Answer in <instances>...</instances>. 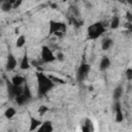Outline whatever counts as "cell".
Segmentation results:
<instances>
[{
	"mask_svg": "<svg viewBox=\"0 0 132 132\" xmlns=\"http://www.w3.org/2000/svg\"><path fill=\"white\" fill-rule=\"evenodd\" d=\"M36 79H37V95H38V97L45 96L55 87V84L51 80V78L42 72L36 73Z\"/></svg>",
	"mask_w": 132,
	"mask_h": 132,
	"instance_id": "obj_1",
	"label": "cell"
},
{
	"mask_svg": "<svg viewBox=\"0 0 132 132\" xmlns=\"http://www.w3.org/2000/svg\"><path fill=\"white\" fill-rule=\"evenodd\" d=\"M104 32H105V27L102 22H96L92 24L91 26L88 27V30H87L88 37L89 39H92V40L99 38Z\"/></svg>",
	"mask_w": 132,
	"mask_h": 132,
	"instance_id": "obj_2",
	"label": "cell"
},
{
	"mask_svg": "<svg viewBox=\"0 0 132 132\" xmlns=\"http://www.w3.org/2000/svg\"><path fill=\"white\" fill-rule=\"evenodd\" d=\"M66 32V25L62 22L57 21H50V34H55L57 36H63Z\"/></svg>",
	"mask_w": 132,
	"mask_h": 132,
	"instance_id": "obj_3",
	"label": "cell"
},
{
	"mask_svg": "<svg viewBox=\"0 0 132 132\" xmlns=\"http://www.w3.org/2000/svg\"><path fill=\"white\" fill-rule=\"evenodd\" d=\"M90 70H91V66L88 63H81L80 66L78 67V69H77V72H76V79H77V81L78 82H82L87 78Z\"/></svg>",
	"mask_w": 132,
	"mask_h": 132,
	"instance_id": "obj_4",
	"label": "cell"
},
{
	"mask_svg": "<svg viewBox=\"0 0 132 132\" xmlns=\"http://www.w3.org/2000/svg\"><path fill=\"white\" fill-rule=\"evenodd\" d=\"M56 60V56L55 54L52 52V50L44 45L41 47V61L43 63H52Z\"/></svg>",
	"mask_w": 132,
	"mask_h": 132,
	"instance_id": "obj_5",
	"label": "cell"
},
{
	"mask_svg": "<svg viewBox=\"0 0 132 132\" xmlns=\"http://www.w3.org/2000/svg\"><path fill=\"white\" fill-rule=\"evenodd\" d=\"M23 93V87H18L12 85L10 81H7V95L10 99H15Z\"/></svg>",
	"mask_w": 132,
	"mask_h": 132,
	"instance_id": "obj_6",
	"label": "cell"
},
{
	"mask_svg": "<svg viewBox=\"0 0 132 132\" xmlns=\"http://www.w3.org/2000/svg\"><path fill=\"white\" fill-rule=\"evenodd\" d=\"M114 119L117 123H122L124 121V113L122 111V106L120 101H114Z\"/></svg>",
	"mask_w": 132,
	"mask_h": 132,
	"instance_id": "obj_7",
	"label": "cell"
},
{
	"mask_svg": "<svg viewBox=\"0 0 132 132\" xmlns=\"http://www.w3.org/2000/svg\"><path fill=\"white\" fill-rule=\"evenodd\" d=\"M16 64H18V61L15 59V57L9 53L7 55V58H6V65H5V69L7 71H12L15 67H16Z\"/></svg>",
	"mask_w": 132,
	"mask_h": 132,
	"instance_id": "obj_8",
	"label": "cell"
},
{
	"mask_svg": "<svg viewBox=\"0 0 132 132\" xmlns=\"http://www.w3.org/2000/svg\"><path fill=\"white\" fill-rule=\"evenodd\" d=\"M53 130H54V127L52 122L45 121V122H42V124L38 127L36 132H53Z\"/></svg>",
	"mask_w": 132,
	"mask_h": 132,
	"instance_id": "obj_9",
	"label": "cell"
},
{
	"mask_svg": "<svg viewBox=\"0 0 132 132\" xmlns=\"http://www.w3.org/2000/svg\"><path fill=\"white\" fill-rule=\"evenodd\" d=\"M111 62H110V59L107 57V56H104L101 60H100V64H99V69L101 71H104V70H107L110 66Z\"/></svg>",
	"mask_w": 132,
	"mask_h": 132,
	"instance_id": "obj_10",
	"label": "cell"
},
{
	"mask_svg": "<svg viewBox=\"0 0 132 132\" xmlns=\"http://www.w3.org/2000/svg\"><path fill=\"white\" fill-rule=\"evenodd\" d=\"M10 82L12 84V85H14V86H18V87H21L22 85H24L25 82H26V78L24 77V76H22V75H14V76H12V78L10 79Z\"/></svg>",
	"mask_w": 132,
	"mask_h": 132,
	"instance_id": "obj_11",
	"label": "cell"
},
{
	"mask_svg": "<svg viewBox=\"0 0 132 132\" xmlns=\"http://www.w3.org/2000/svg\"><path fill=\"white\" fill-rule=\"evenodd\" d=\"M42 124V122L40 121V120H38V119H36V118H30V125H29V131L30 132H32V131H34V130H36V129H38V127L40 126Z\"/></svg>",
	"mask_w": 132,
	"mask_h": 132,
	"instance_id": "obj_12",
	"label": "cell"
},
{
	"mask_svg": "<svg viewBox=\"0 0 132 132\" xmlns=\"http://www.w3.org/2000/svg\"><path fill=\"white\" fill-rule=\"evenodd\" d=\"M81 131L82 132H94V126L90 119L85 120V123L81 126Z\"/></svg>",
	"mask_w": 132,
	"mask_h": 132,
	"instance_id": "obj_13",
	"label": "cell"
},
{
	"mask_svg": "<svg viewBox=\"0 0 132 132\" xmlns=\"http://www.w3.org/2000/svg\"><path fill=\"white\" fill-rule=\"evenodd\" d=\"M112 44H113V40H112L110 37H105V38H103L102 41H101V47H102L103 51L109 50V48L112 46Z\"/></svg>",
	"mask_w": 132,
	"mask_h": 132,
	"instance_id": "obj_14",
	"label": "cell"
},
{
	"mask_svg": "<svg viewBox=\"0 0 132 132\" xmlns=\"http://www.w3.org/2000/svg\"><path fill=\"white\" fill-rule=\"evenodd\" d=\"M20 68L22 70H27L30 68V62H29V59H28V56L25 54L24 57L22 58V61L20 63Z\"/></svg>",
	"mask_w": 132,
	"mask_h": 132,
	"instance_id": "obj_15",
	"label": "cell"
},
{
	"mask_svg": "<svg viewBox=\"0 0 132 132\" xmlns=\"http://www.w3.org/2000/svg\"><path fill=\"white\" fill-rule=\"evenodd\" d=\"M123 95V87L122 86H118L114 90H113V94L112 97L114 99V101H120V98Z\"/></svg>",
	"mask_w": 132,
	"mask_h": 132,
	"instance_id": "obj_16",
	"label": "cell"
},
{
	"mask_svg": "<svg viewBox=\"0 0 132 132\" xmlns=\"http://www.w3.org/2000/svg\"><path fill=\"white\" fill-rule=\"evenodd\" d=\"M14 100H15L16 104H18V105H20V106H21V105H25V104H27V103L30 101V100H29V99H28V98H27L23 93H22L20 96H18Z\"/></svg>",
	"mask_w": 132,
	"mask_h": 132,
	"instance_id": "obj_17",
	"label": "cell"
},
{
	"mask_svg": "<svg viewBox=\"0 0 132 132\" xmlns=\"http://www.w3.org/2000/svg\"><path fill=\"white\" fill-rule=\"evenodd\" d=\"M16 113V110L14 107H8L5 111H4V116L6 119H12Z\"/></svg>",
	"mask_w": 132,
	"mask_h": 132,
	"instance_id": "obj_18",
	"label": "cell"
},
{
	"mask_svg": "<svg viewBox=\"0 0 132 132\" xmlns=\"http://www.w3.org/2000/svg\"><path fill=\"white\" fill-rule=\"evenodd\" d=\"M12 8V0L9 1H3L1 3V9L3 11H9Z\"/></svg>",
	"mask_w": 132,
	"mask_h": 132,
	"instance_id": "obj_19",
	"label": "cell"
},
{
	"mask_svg": "<svg viewBox=\"0 0 132 132\" xmlns=\"http://www.w3.org/2000/svg\"><path fill=\"white\" fill-rule=\"evenodd\" d=\"M25 43H26V36L25 35H20L18 37L16 41H15V46L18 48H21V47H23L25 45Z\"/></svg>",
	"mask_w": 132,
	"mask_h": 132,
	"instance_id": "obj_20",
	"label": "cell"
},
{
	"mask_svg": "<svg viewBox=\"0 0 132 132\" xmlns=\"http://www.w3.org/2000/svg\"><path fill=\"white\" fill-rule=\"evenodd\" d=\"M120 27V18L118 15L112 16L111 21H110V28L111 29H118Z\"/></svg>",
	"mask_w": 132,
	"mask_h": 132,
	"instance_id": "obj_21",
	"label": "cell"
},
{
	"mask_svg": "<svg viewBox=\"0 0 132 132\" xmlns=\"http://www.w3.org/2000/svg\"><path fill=\"white\" fill-rule=\"evenodd\" d=\"M47 111H48V107L45 106V105H41V106L38 108V114H39L40 117H42L43 114H45Z\"/></svg>",
	"mask_w": 132,
	"mask_h": 132,
	"instance_id": "obj_22",
	"label": "cell"
},
{
	"mask_svg": "<svg viewBox=\"0 0 132 132\" xmlns=\"http://www.w3.org/2000/svg\"><path fill=\"white\" fill-rule=\"evenodd\" d=\"M48 77L51 78V80H52L54 84H56V82H58V84H64V82H65L64 79H62V78H60V77H57V76H54V75H50Z\"/></svg>",
	"mask_w": 132,
	"mask_h": 132,
	"instance_id": "obj_23",
	"label": "cell"
},
{
	"mask_svg": "<svg viewBox=\"0 0 132 132\" xmlns=\"http://www.w3.org/2000/svg\"><path fill=\"white\" fill-rule=\"evenodd\" d=\"M126 77L128 80H131L132 79V68L129 67L127 70H126Z\"/></svg>",
	"mask_w": 132,
	"mask_h": 132,
	"instance_id": "obj_24",
	"label": "cell"
},
{
	"mask_svg": "<svg viewBox=\"0 0 132 132\" xmlns=\"http://www.w3.org/2000/svg\"><path fill=\"white\" fill-rule=\"evenodd\" d=\"M56 59H58L59 61H63V60H64V55H63V53H58L57 56H56Z\"/></svg>",
	"mask_w": 132,
	"mask_h": 132,
	"instance_id": "obj_25",
	"label": "cell"
},
{
	"mask_svg": "<svg viewBox=\"0 0 132 132\" xmlns=\"http://www.w3.org/2000/svg\"><path fill=\"white\" fill-rule=\"evenodd\" d=\"M126 15H127L128 23H132V14H131V12H130V11H128V12L126 13Z\"/></svg>",
	"mask_w": 132,
	"mask_h": 132,
	"instance_id": "obj_26",
	"label": "cell"
},
{
	"mask_svg": "<svg viewBox=\"0 0 132 132\" xmlns=\"http://www.w3.org/2000/svg\"><path fill=\"white\" fill-rule=\"evenodd\" d=\"M0 36H1V33H0Z\"/></svg>",
	"mask_w": 132,
	"mask_h": 132,
	"instance_id": "obj_27",
	"label": "cell"
}]
</instances>
